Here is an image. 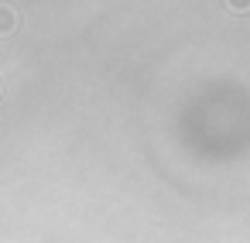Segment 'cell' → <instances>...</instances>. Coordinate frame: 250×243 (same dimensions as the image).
<instances>
[{
	"label": "cell",
	"instance_id": "cell-1",
	"mask_svg": "<svg viewBox=\"0 0 250 243\" xmlns=\"http://www.w3.org/2000/svg\"><path fill=\"white\" fill-rule=\"evenodd\" d=\"M18 28V14L11 7H0V35H11Z\"/></svg>",
	"mask_w": 250,
	"mask_h": 243
},
{
	"label": "cell",
	"instance_id": "cell-2",
	"mask_svg": "<svg viewBox=\"0 0 250 243\" xmlns=\"http://www.w3.org/2000/svg\"><path fill=\"white\" fill-rule=\"evenodd\" d=\"M226 7L236 11V14H243V11H250V0H226Z\"/></svg>",
	"mask_w": 250,
	"mask_h": 243
}]
</instances>
